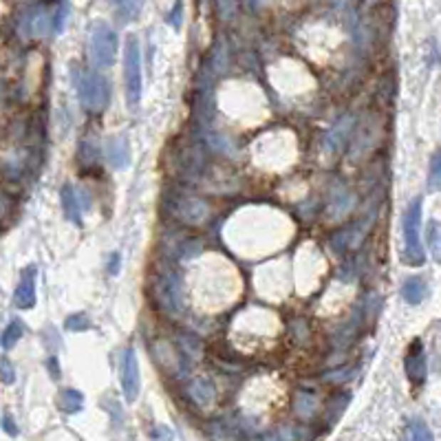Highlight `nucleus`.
Wrapping results in <instances>:
<instances>
[{
  "mask_svg": "<svg viewBox=\"0 0 441 441\" xmlns=\"http://www.w3.org/2000/svg\"><path fill=\"white\" fill-rule=\"evenodd\" d=\"M108 274H113V276L120 274V254H110V259H108Z\"/></svg>",
  "mask_w": 441,
  "mask_h": 441,
  "instance_id": "obj_25",
  "label": "nucleus"
},
{
  "mask_svg": "<svg viewBox=\"0 0 441 441\" xmlns=\"http://www.w3.org/2000/svg\"><path fill=\"white\" fill-rule=\"evenodd\" d=\"M212 395H214V386H212V382H207V380H197L194 384H192V398L199 402V404H207L212 400Z\"/></svg>",
  "mask_w": 441,
  "mask_h": 441,
  "instance_id": "obj_17",
  "label": "nucleus"
},
{
  "mask_svg": "<svg viewBox=\"0 0 441 441\" xmlns=\"http://www.w3.org/2000/svg\"><path fill=\"white\" fill-rule=\"evenodd\" d=\"M73 80H76L78 100L84 110L88 113L106 110L110 100V84L102 73L93 71V68H82V71L73 76Z\"/></svg>",
  "mask_w": 441,
  "mask_h": 441,
  "instance_id": "obj_1",
  "label": "nucleus"
},
{
  "mask_svg": "<svg viewBox=\"0 0 441 441\" xmlns=\"http://www.w3.org/2000/svg\"><path fill=\"white\" fill-rule=\"evenodd\" d=\"M426 239H428V249L432 254L435 263L441 265V223L439 221H428Z\"/></svg>",
  "mask_w": 441,
  "mask_h": 441,
  "instance_id": "obj_14",
  "label": "nucleus"
},
{
  "mask_svg": "<svg viewBox=\"0 0 441 441\" xmlns=\"http://www.w3.org/2000/svg\"><path fill=\"white\" fill-rule=\"evenodd\" d=\"M402 296H404V300L408 305H420L424 300V296H426V283L417 276L406 278L404 285H402Z\"/></svg>",
  "mask_w": 441,
  "mask_h": 441,
  "instance_id": "obj_12",
  "label": "nucleus"
},
{
  "mask_svg": "<svg viewBox=\"0 0 441 441\" xmlns=\"http://www.w3.org/2000/svg\"><path fill=\"white\" fill-rule=\"evenodd\" d=\"M124 84H126V98L130 108H137L142 102V46H139L137 38H128L126 49H124Z\"/></svg>",
  "mask_w": 441,
  "mask_h": 441,
  "instance_id": "obj_4",
  "label": "nucleus"
},
{
  "mask_svg": "<svg viewBox=\"0 0 441 441\" xmlns=\"http://www.w3.org/2000/svg\"><path fill=\"white\" fill-rule=\"evenodd\" d=\"M0 370H3V384H14V366L7 358L0 360Z\"/></svg>",
  "mask_w": 441,
  "mask_h": 441,
  "instance_id": "obj_22",
  "label": "nucleus"
},
{
  "mask_svg": "<svg viewBox=\"0 0 441 441\" xmlns=\"http://www.w3.org/2000/svg\"><path fill=\"white\" fill-rule=\"evenodd\" d=\"M60 199H62V210L64 217L71 221L76 227H82V207H80V197L76 192V188L71 183H64L60 190Z\"/></svg>",
  "mask_w": 441,
  "mask_h": 441,
  "instance_id": "obj_9",
  "label": "nucleus"
},
{
  "mask_svg": "<svg viewBox=\"0 0 441 441\" xmlns=\"http://www.w3.org/2000/svg\"><path fill=\"white\" fill-rule=\"evenodd\" d=\"M161 307L177 311V307H181V298H179V287L175 283V278H161Z\"/></svg>",
  "mask_w": 441,
  "mask_h": 441,
  "instance_id": "obj_11",
  "label": "nucleus"
},
{
  "mask_svg": "<svg viewBox=\"0 0 441 441\" xmlns=\"http://www.w3.org/2000/svg\"><path fill=\"white\" fill-rule=\"evenodd\" d=\"M58 406L64 410V413H80L82 410V406H84V395L80 390H76V388H64L62 393H60V398H58Z\"/></svg>",
  "mask_w": 441,
  "mask_h": 441,
  "instance_id": "obj_13",
  "label": "nucleus"
},
{
  "mask_svg": "<svg viewBox=\"0 0 441 441\" xmlns=\"http://www.w3.org/2000/svg\"><path fill=\"white\" fill-rule=\"evenodd\" d=\"M106 159H108V164L118 170H124L130 166V146L124 135L110 137L106 142Z\"/></svg>",
  "mask_w": 441,
  "mask_h": 441,
  "instance_id": "obj_8",
  "label": "nucleus"
},
{
  "mask_svg": "<svg viewBox=\"0 0 441 441\" xmlns=\"http://www.w3.org/2000/svg\"><path fill=\"white\" fill-rule=\"evenodd\" d=\"M181 14H183V3H181V0H177L175 7H172V11H170V16H168L170 27L181 29Z\"/></svg>",
  "mask_w": 441,
  "mask_h": 441,
  "instance_id": "obj_20",
  "label": "nucleus"
},
{
  "mask_svg": "<svg viewBox=\"0 0 441 441\" xmlns=\"http://www.w3.org/2000/svg\"><path fill=\"white\" fill-rule=\"evenodd\" d=\"M22 336H25V327H22V322H20V320H11L7 327H5V331H3L0 344H3L5 351H9V349H14V346L20 342Z\"/></svg>",
  "mask_w": 441,
  "mask_h": 441,
  "instance_id": "obj_15",
  "label": "nucleus"
},
{
  "mask_svg": "<svg viewBox=\"0 0 441 441\" xmlns=\"http://www.w3.org/2000/svg\"><path fill=\"white\" fill-rule=\"evenodd\" d=\"M3 430H5L7 435H11V437L18 435V428H16V424H14V420H11V415H9V413H3Z\"/></svg>",
  "mask_w": 441,
  "mask_h": 441,
  "instance_id": "obj_23",
  "label": "nucleus"
},
{
  "mask_svg": "<svg viewBox=\"0 0 441 441\" xmlns=\"http://www.w3.org/2000/svg\"><path fill=\"white\" fill-rule=\"evenodd\" d=\"M404 366H406V375H408L413 386H422L426 382V351H424L422 340L410 342Z\"/></svg>",
  "mask_w": 441,
  "mask_h": 441,
  "instance_id": "obj_7",
  "label": "nucleus"
},
{
  "mask_svg": "<svg viewBox=\"0 0 441 441\" xmlns=\"http://www.w3.org/2000/svg\"><path fill=\"white\" fill-rule=\"evenodd\" d=\"M64 327H66V331L82 333V331L90 329V318H88L86 313H82V311H78V313H71V316L66 318Z\"/></svg>",
  "mask_w": 441,
  "mask_h": 441,
  "instance_id": "obj_18",
  "label": "nucleus"
},
{
  "mask_svg": "<svg viewBox=\"0 0 441 441\" xmlns=\"http://www.w3.org/2000/svg\"><path fill=\"white\" fill-rule=\"evenodd\" d=\"M120 53V40L106 22H95L88 33V60L100 66L108 68L115 64Z\"/></svg>",
  "mask_w": 441,
  "mask_h": 441,
  "instance_id": "obj_3",
  "label": "nucleus"
},
{
  "mask_svg": "<svg viewBox=\"0 0 441 441\" xmlns=\"http://www.w3.org/2000/svg\"><path fill=\"white\" fill-rule=\"evenodd\" d=\"M120 384L124 390V400L126 402H135L139 398V386H142V380H139V364H137V356L135 349L128 346L122 356V366H120Z\"/></svg>",
  "mask_w": 441,
  "mask_h": 441,
  "instance_id": "obj_5",
  "label": "nucleus"
},
{
  "mask_svg": "<svg viewBox=\"0 0 441 441\" xmlns=\"http://www.w3.org/2000/svg\"><path fill=\"white\" fill-rule=\"evenodd\" d=\"M66 16H68V7H66V5H62V7H60V11L53 16V31H56V33H60V31L64 29Z\"/></svg>",
  "mask_w": 441,
  "mask_h": 441,
  "instance_id": "obj_21",
  "label": "nucleus"
},
{
  "mask_svg": "<svg viewBox=\"0 0 441 441\" xmlns=\"http://www.w3.org/2000/svg\"><path fill=\"white\" fill-rule=\"evenodd\" d=\"M404 251L402 261L410 267H422L426 261V254L422 247L420 239V227H422V199H415L404 214Z\"/></svg>",
  "mask_w": 441,
  "mask_h": 441,
  "instance_id": "obj_2",
  "label": "nucleus"
},
{
  "mask_svg": "<svg viewBox=\"0 0 441 441\" xmlns=\"http://www.w3.org/2000/svg\"><path fill=\"white\" fill-rule=\"evenodd\" d=\"M36 281H38V267L36 265H27L20 271V281L14 294V305L18 309H33L38 303L36 296Z\"/></svg>",
  "mask_w": 441,
  "mask_h": 441,
  "instance_id": "obj_6",
  "label": "nucleus"
},
{
  "mask_svg": "<svg viewBox=\"0 0 441 441\" xmlns=\"http://www.w3.org/2000/svg\"><path fill=\"white\" fill-rule=\"evenodd\" d=\"M108 3L124 22H135L144 9V0H108Z\"/></svg>",
  "mask_w": 441,
  "mask_h": 441,
  "instance_id": "obj_10",
  "label": "nucleus"
},
{
  "mask_svg": "<svg viewBox=\"0 0 441 441\" xmlns=\"http://www.w3.org/2000/svg\"><path fill=\"white\" fill-rule=\"evenodd\" d=\"M46 366H49V370H51V378H53V380H60V364H58L56 353H51V358L46 360Z\"/></svg>",
  "mask_w": 441,
  "mask_h": 441,
  "instance_id": "obj_24",
  "label": "nucleus"
},
{
  "mask_svg": "<svg viewBox=\"0 0 441 441\" xmlns=\"http://www.w3.org/2000/svg\"><path fill=\"white\" fill-rule=\"evenodd\" d=\"M408 439H415V441L432 439V432L428 430L424 420H408Z\"/></svg>",
  "mask_w": 441,
  "mask_h": 441,
  "instance_id": "obj_19",
  "label": "nucleus"
},
{
  "mask_svg": "<svg viewBox=\"0 0 441 441\" xmlns=\"http://www.w3.org/2000/svg\"><path fill=\"white\" fill-rule=\"evenodd\" d=\"M441 188V150H435L428 166V190L435 192Z\"/></svg>",
  "mask_w": 441,
  "mask_h": 441,
  "instance_id": "obj_16",
  "label": "nucleus"
}]
</instances>
